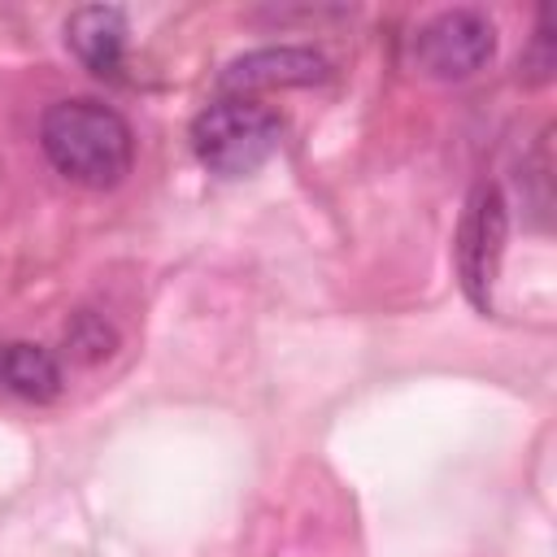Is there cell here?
<instances>
[{
  "label": "cell",
  "mask_w": 557,
  "mask_h": 557,
  "mask_svg": "<svg viewBox=\"0 0 557 557\" xmlns=\"http://www.w3.org/2000/svg\"><path fill=\"white\" fill-rule=\"evenodd\" d=\"M331 78V61L318 48L305 44H274V48H252L235 61L222 65L218 91L248 100L252 91H274V87H313Z\"/></svg>",
  "instance_id": "5"
},
{
  "label": "cell",
  "mask_w": 557,
  "mask_h": 557,
  "mask_svg": "<svg viewBox=\"0 0 557 557\" xmlns=\"http://www.w3.org/2000/svg\"><path fill=\"white\" fill-rule=\"evenodd\" d=\"M61 387H65V374L52 348L30 344V339L0 344V392L30 400V405H48L61 396Z\"/></svg>",
  "instance_id": "7"
},
{
  "label": "cell",
  "mask_w": 557,
  "mask_h": 557,
  "mask_svg": "<svg viewBox=\"0 0 557 557\" xmlns=\"http://www.w3.org/2000/svg\"><path fill=\"white\" fill-rule=\"evenodd\" d=\"M65 344L74 348V357H83V361H100L113 344H117V335H113V326L100 318V313H74V322L65 326Z\"/></svg>",
  "instance_id": "8"
},
{
  "label": "cell",
  "mask_w": 557,
  "mask_h": 557,
  "mask_svg": "<svg viewBox=\"0 0 557 557\" xmlns=\"http://www.w3.org/2000/svg\"><path fill=\"white\" fill-rule=\"evenodd\" d=\"M553 65H557V57H553V26H548V9H540L531 48L522 52V78H527L531 87H540V83L553 78Z\"/></svg>",
  "instance_id": "9"
},
{
  "label": "cell",
  "mask_w": 557,
  "mask_h": 557,
  "mask_svg": "<svg viewBox=\"0 0 557 557\" xmlns=\"http://www.w3.org/2000/svg\"><path fill=\"white\" fill-rule=\"evenodd\" d=\"M505 239H509V205L505 191L496 183H474L457 222V239H453V265L461 278V292L474 309L492 313V287L500 274V257H505Z\"/></svg>",
  "instance_id": "3"
},
{
  "label": "cell",
  "mask_w": 557,
  "mask_h": 557,
  "mask_svg": "<svg viewBox=\"0 0 557 557\" xmlns=\"http://www.w3.org/2000/svg\"><path fill=\"white\" fill-rule=\"evenodd\" d=\"M496 57V26L479 9H444L418 26L409 39V61L418 74L457 83L479 74Z\"/></svg>",
  "instance_id": "4"
},
{
  "label": "cell",
  "mask_w": 557,
  "mask_h": 557,
  "mask_svg": "<svg viewBox=\"0 0 557 557\" xmlns=\"http://www.w3.org/2000/svg\"><path fill=\"white\" fill-rule=\"evenodd\" d=\"M283 139V117L257 100L222 96L191 117V152L218 178L257 174Z\"/></svg>",
  "instance_id": "2"
},
{
  "label": "cell",
  "mask_w": 557,
  "mask_h": 557,
  "mask_svg": "<svg viewBox=\"0 0 557 557\" xmlns=\"http://www.w3.org/2000/svg\"><path fill=\"white\" fill-rule=\"evenodd\" d=\"M65 48L100 78H117L126 61V13L117 4H78L65 17Z\"/></svg>",
  "instance_id": "6"
},
{
  "label": "cell",
  "mask_w": 557,
  "mask_h": 557,
  "mask_svg": "<svg viewBox=\"0 0 557 557\" xmlns=\"http://www.w3.org/2000/svg\"><path fill=\"white\" fill-rule=\"evenodd\" d=\"M39 148L78 187H117L135 161V135L117 109L91 96L57 100L39 117Z\"/></svg>",
  "instance_id": "1"
}]
</instances>
